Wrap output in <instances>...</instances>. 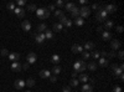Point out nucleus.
I'll return each mask as SVG.
<instances>
[{
    "label": "nucleus",
    "instance_id": "9d476101",
    "mask_svg": "<svg viewBox=\"0 0 124 92\" xmlns=\"http://www.w3.org/2000/svg\"><path fill=\"white\" fill-rule=\"evenodd\" d=\"M8 59L10 61H12V62H18L20 60V54H18V52H10L8 55Z\"/></svg>",
    "mask_w": 124,
    "mask_h": 92
},
{
    "label": "nucleus",
    "instance_id": "1a4fd4ad",
    "mask_svg": "<svg viewBox=\"0 0 124 92\" xmlns=\"http://www.w3.org/2000/svg\"><path fill=\"white\" fill-rule=\"evenodd\" d=\"M117 10H118V8H117V5H113V4H108V5H106V8H104V11H106L107 14L115 12Z\"/></svg>",
    "mask_w": 124,
    "mask_h": 92
},
{
    "label": "nucleus",
    "instance_id": "b1692460",
    "mask_svg": "<svg viewBox=\"0 0 124 92\" xmlns=\"http://www.w3.org/2000/svg\"><path fill=\"white\" fill-rule=\"evenodd\" d=\"M43 34H45V39H47V40H52V39H53V32H52V30H48V29H47Z\"/></svg>",
    "mask_w": 124,
    "mask_h": 92
},
{
    "label": "nucleus",
    "instance_id": "4be33fe9",
    "mask_svg": "<svg viewBox=\"0 0 124 92\" xmlns=\"http://www.w3.org/2000/svg\"><path fill=\"white\" fill-rule=\"evenodd\" d=\"M88 80H89V76L86 75V74L79 75V77H78V81H81V82H83V83H88Z\"/></svg>",
    "mask_w": 124,
    "mask_h": 92
},
{
    "label": "nucleus",
    "instance_id": "cd10ccee",
    "mask_svg": "<svg viewBox=\"0 0 124 92\" xmlns=\"http://www.w3.org/2000/svg\"><path fill=\"white\" fill-rule=\"evenodd\" d=\"M89 55H91V57H93L94 60H98V59L100 57V55H99V51H97V50H92V52H91Z\"/></svg>",
    "mask_w": 124,
    "mask_h": 92
},
{
    "label": "nucleus",
    "instance_id": "4d7b16f0",
    "mask_svg": "<svg viewBox=\"0 0 124 92\" xmlns=\"http://www.w3.org/2000/svg\"><path fill=\"white\" fill-rule=\"evenodd\" d=\"M118 79H119V80H120V81H123V79H124V76H123V74H122V75H120V76H119V77H118Z\"/></svg>",
    "mask_w": 124,
    "mask_h": 92
},
{
    "label": "nucleus",
    "instance_id": "de8ad7c7",
    "mask_svg": "<svg viewBox=\"0 0 124 92\" xmlns=\"http://www.w3.org/2000/svg\"><path fill=\"white\" fill-rule=\"evenodd\" d=\"M62 91H63V92H71V86H65V87L62 88Z\"/></svg>",
    "mask_w": 124,
    "mask_h": 92
},
{
    "label": "nucleus",
    "instance_id": "7ed1b4c3",
    "mask_svg": "<svg viewBox=\"0 0 124 92\" xmlns=\"http://www.w3.org/2000/svg\"><path fill=\"white\" fill-rule=\"evenodd\" d=\"M107 15H108V14L104 11V9L99 8L97 14H96V20L98 21V23H104V21L107 20Z\"/></svg>",
    "mask_w": 124,
    "mask_h": 92
},
{
    "label": "nucleus",
    "instance_id": "ea45409f",
    "mask_svg": "<svg viewBox=\"0 0 124 92\" xmlns=\"http://www.w3.org/2000/svg\"><path fill=\"white\" fill-rule=\"evenodd\" d=\"M0 54H1V56H8V55H9V51H8V49H1Z\"/></svg>",
    "mask_w": 124,
    "mask_h": 92
},
{
    "label": "nucleus",
    "instance_id": "ddd939ff",
    "mask_svg": "<svg viewBox=\"0 0 124 92\" xmlns=\"http://www.w3.org/2000/svg\"><path fill=\"white\" fill-rule=\"evenodd\" d=\"M94 42H92V41H86L84 42V45L82 46L83 47V50H86V51H88V50H94Z\"/></svg>",
    "mask_w": 124,
    "mask_h": 92
},
{
    "label": "nucleus",
    "instance_id": "5701e85b",
    "mask_svg": "<svg viewBox=\"0 0 124 92\" xmlns=\"http://www.w3.org/2000/svg\"><path fill=\"white\" fill-rule=\"evenodd\" d=\"M102 39H103L104 41L111 40L112 39V34L109 32V31H103V32H102Z\"/></svg>",
    "mask_w": 124,
    "mask_h": 92
},
{
    "label": "nucleus",
    "instance_id": "5fc2aeb1",
    "mask_svg": "<svg viewBox=\"0 0 124 92\" xmlns=\"http://www.w3.org/2000/svg\"><path fill=\"white\" fill-rule=\"evenodd\" d=\"M97 32H103V27L98 26V27H97Z\"/></svg>",
    "mask_w": 124,
    "mask_h": 92
},
{
    "label": "nucleus",
    "instance_id": "37998d69",
    "mask_svg": "<svg viewBox=\"0 0 124 92\" xmlns=\"http://www.w3.org/2000/svg\"><path fill=\"white\" fill-rule=\"evenodd\" d=\"M26 4V1H25V0H18V6H19V8H21V6H24Z\"/></svg>",
    "mask_w": 124,
    "mask_h": 92
},
{
    "label": "nucleus",
    "instance_id": "a878e982",
    "mask_svg": "<svg viewBox=\"0 0 124 92\" xmlns=\"http://www.w3.org/2000/svg\"><path fill=\"white\" fill-rule=\"evenodd\" d=\"M87 67H88V70H91V71H96L97 70V63L94 61H91L88 65H87Z\"/></svg>",
    "mask_w": 124,
    "mask_h": 92
},
{
    "label": "nucleus",
    "instance_id": "f704fd0d",
    "mask_svg": "<svg viewBox=\"0 0 124 92\" xmlns=\"http://www.w3.org/2000/svg\"><path fill=\"white\" fill-rule=\"evenodd\" d=\"M15 8H16L15 3H9L8 5H6V9H8L9 11H12V12H14V10H15Z\"/></svg>",
    "mask_w": 124,
    "mask_h": 92
},
{
    "label": "nucleus",
    "instance_id": "8fccbe9b",
    "mask_svg": "<svg viewBox=\"0 0 124 92\" xmlns=\"http://www.w3.org/2000/svg\"><path fill=\"white\" fill-rule=\"evenodd\" d=\"M118 57H119V60H123V57H124V52L120 50L119 51V54H118Z\"/></svg>",
    "mask_w": 124,
    "mask_h": 92
},
{
    "label": "nucleus",
    "instance_id": "72a5a7b5",
    "mask_svg": "<svg viewBox=\"0 0 124 92\" xmlns=\"http://www.w3.org/2000/svg\"><path fill=\"white\" fill-rule=\"evenodd\" d=\"M53 14H55V16L56 18H62V16H65V14H63V11L62 10H60V9H56L55 11H53Z\"/></svg>",
    "mask_w": 124,
    "mask_h": 92
},
{
    "label": "nucleus",
    "instance_id": "f3484780",
    "mask_svg": "<svg viewBox=\"0 0 124 92\" xmlns=\"http://www.w3.org/2000/svg\"><path fill=\"white\" fill-rule=\"evenodd\" d=\"M21 27H23V30H25V31H30L31 30V23L29 20H24L23 24H21Z\"/></svg>",
    "mask_w": 124,
    "mask_h": 92
},
{
    "label": "nucleus",
    "instance_id": "f03ea898",
    "mask_svg": "<svg viewBox=\"0 0 124 92\" xmlns=\"http://www.w3.org/2000/svg\"><path fill=\"white\" fill-rule=\"evenodd\" d=\"M36 15L40 20H45L50 16V11L47 10V8H40V9H36Z\"/></svg>",
    "mask_w": 124,
    "mask_h": 92
},
{
    "label": "nucleus",
    "instance_id": "c756f323",
    "mask_svg": "<svg viewBox=\"0 0 124 92\" xmlns=\"http://www.w3.org/2000/svg\"><path fill=\"white\" fill-rule=\"evenodd\" d=\"M71 15H72V18H75V19L78 18L79 16V8H77V6H76V8L71 11Z\"/></svg>",
    "mask_w": 124,
    "mask_h": 92
},
{
    "label": "nucleus",
    "instance_id": "423d86ee",
    "mask_svg": "<svg viewBox=\"0 0 124 92\" xmlns=\"http://www.w3.org/2000/svg\"><path fill=\"white\" fill-rule=\"evenodd\" d=\"M36 60H37V56H36L35 52H29L26 55V62L29 63V65H31V63H35Z\"/></svg>",
    "mask_w": 124,
    "mask_h": 92
},
{
    "label": "nucleus",
    "instance_id": "dca6fc26",
    "mask_svg": "<svg viewBox=\"0 0 124 92\" xmlns=\"http://www.w3.org/2000/svg\"><path fill=\"white\" fill-rule=\"evenodd\" d=\"M11 70L12 71H15V72H19L23 70V65L18 61V62H12V65H11Z\"/></svg>",
    "mask_w": 124,
    "mask_h": 92
},
{
    "label": "nucleus",
    "instance_id": "a19ab883",
    "mask_svg": "<svg viewBox=\"0 0 124 92\" xmlns=\"http://www.w3.org/2000/svg\"><path fill=\"white\" fill-rule=\"evenodd\" d=\"M55 6H58V8H62V6H65V3L62 1V0H58V1H56Z\"/></svg>",
    "mask_w": 124,
    "mask_h": 92
},
{
    "label": "nucleus",
    "instance_id": "f257e3e1",
    "mask_svg": "<svg viewBox=\"0 0 124 92\" xmlns=\"http://www.w3.org/2000/svg\"><path fill=\"white\" fill-rule=\"evenodd\" d=\"M73 68H75V72H83L84 70H87V63L83 60L76 61L73 63Z\"/></svg>",
    "mask_w": 124,
    "mask_h": 92
},
{
    "label": "nucleus",
    "instance_id": "49530a36",
    "mask_svg": "<svg viewBox=\"0 0 124 92\" xmlns=\"http://www.w3.org/2000/svg\"><path fill=\"white\" fill-rule=\"evenodd\" d=\"M50 81H51V82H56V81H57V76H55V75L50 76Z\"/></svg>",
    "mask_w": 124,
    "mask_h": 92
},
{
    "label": "nucleus",
    "instance_id": "c03bdc74",
    "mask_svg": "<svg viewBox=\"0 0 124 92\" xmlns=\"http://www.w3.org/2000/svg\"><path fill=\"white\" fill-rule=\"evenodd\" d=\"M99 55H100V57H106V59H107V56H108L107 51H104V50H103V51H100V52H99Z\"/></svg>",
    "mask_w": 124,
    "mask_h": 92
},
{
    "label": "nucleus",
    "instance_id": "58836bf2",
    "mask_svg": "<svg viewBox=\"0 0 124 92\" xmlns=\"http://www.w3.org/2000/svg\"><path fill=\"white\" fill-rule=\"evenodd\" d=\"M27 10L29 11H36V5L35 4H29L27 5Z\"/></svg>",
    "mask_w": 124,
    "mask_h": 92
},
{
    "label": "nucleus",
    "instance_id": "f8f14e48",
    "mask_svg": "<svg viewBox=\"0 0 124 92\" xmlns=\"http://www.w3.org/2000/svg\"><path fill=\"white\" fill-rule=\"evenodd\" d=\"M72 52L73 54H79V52H83L84 50H83V47L79 45V44H75V45H72Z\"/></svg>",
    "mask_w": 124,
    "mask_h": 92
},
{
    "label": "nucleus",
    "instance_id": "e433bc0d",
    "mask_svg": "<svg viewBox=\"0 0 124 92\" xmlns=\"http://www.w3.org/2000/svg\"><path fill=\"white\" fill-rule=\"evenodd\" d=\"M89 57H91V55H89L88 51H83L82 52V60H88Z\"/></svg>",
    "mask_w": 124,
    "mask_h": 92
},
{
    "label": "nucleus",
    "instance_id": "a18cd8bd",
    "mask_svg": "<svg viewBox=\"0 0 124 92\" xmlns=\"http://www.w3.org/2000/svg\"><path fill=\"white\" fill-rule=\"evenodd\" d=\"M107 57H109V59H113V57H115V52H114V51H111V52L108 54V56H107Z\"/></svg>",
    "mask_w": 124,
    "mask_h": 92
},
{
    "label": "nucleus",
    "instance_id": "09e8293b",
    "mask_svg": "<svg viewBox=\"0 0 124 92\" xmlns=\"http://www.w3.org/2000/svg\"><path fill=\"white\" fill-rule=\"evenodd\" d=\"M113 92H122V88H120V86H115V87L113 88Z\"/></svg>",
    "mask_w": 124,
    "mask_h": 92
},
{
    "label": "nucleus",
    "instance_id": "9b49d317",
    "mask_svg": "<svg viewBox=\"0 0 124 92\" xmlns=\"http://www.w3.org/2000/svg\"><path fill=\"white\" fill-rule=\"evenodd\" d=\"M45 34L43 32H39V34H36V44H43L45 42Z\"/></svg>",
    "mask_w": 124,
    "mask_h": 92
},
{
    "label": "nucleus",
    "instance_id": "473e14b6",
    "mask_svg": "<svg viewBox=\"0 0 124 92\" xmlns=\"http://www.w3.org/2000/svg\"><path fill=\"white\" fill-rule=\"evenodd\" d=\"M51 61H52L55 65H58V62H60V56H58L57 54L52 55V57H51Z\"/></svg>",
    "mask_w": 124,
    "mask_h": 92
},
{
    "label": "nucleus",
    "instance_id": "3c124183",
    "mask_svg": "<svg viewBox=\"0 0 124 92\" xmlns=\"http://www.w3.org/2000/svg\"><path fill=\"white\" fill-rule=\"evenodd\" d=\"M29 67H30V65H29L27 62H25L24 65H23V70H29Z\"/></svg>",
    "mask_w": 124,
    "mask_h": 92
},
{
    "label": "nucleus",
    "instance_id": "6e6d98bb",
    "mask_svg": "<svg viewBox=\"0 0 124 92\" xmlns=\"http://www.w3.org/2000/svg\"><path fill=\"white\" fill-rule=\"evenodd\" d=\"M76 76H77V72H72V79H76Z\"/></svg>",
    "mask_w": 124,
    "mask_h": 92
},
{
    "label": "nucleus",
    "instance_id": "39448f33",
    "mask_svg": "<svg viewBox=\"0 0 124 92\" xmlns=\"http://www.w3.org/2000/svg\"><path fill=\"white\" fill-rule=\"evenodd\" d=\"M91 14V8L88 5H86V6H82V8H79V16H81L82 19L87 18Z\"/></svg>",
    "mask_w": 124,
    "mask_h": 92
},
{
    "label": "nucleus",
    "instance_id": "c85d7f7f",
    "mask_svg": "<svg viewBox=\"0 0 124 92\" xmlns=\"http://www.w3.org/2000/svg\"><path fill=\"white\" fill-rule=\"evenodd\" d=\"M62 30H63V26H62L60 23H55V24H53V31H57V32H58V31H62Z\"/></svg>",
    "mask_w": 124,
    "mask_h": 92
},
{
    "label": "nucleus",
    "instance_id": "7c9ffc66",
    "mask_svg": "<svg viewBox=\"0 0 124 92\" xmlns=\"http://www.w3.org/2000/svg\"><path fill=\"white\" fill-rule=\"evenodd\" d=\"M46 30H47V26H46V24H43V23L37 26V31L39 32H45Z\"/></svg>",
    "mask_w": 124,
    "mask_h": 92
},
{
    "label": "nucleus",
    "instance_id": "2f4dec72",
    "mask_svg": "<svg viewBox=\"0 0 124 92\" xmlns=\"http://www.w3.org/2000/svg\"><path fill=\"white\" fill-rule=\"evenodd\" d=\"M61 70H62V68H61L60 66H58V65H55V66H53V68H52V74H53L55 76H57L58 74L61 72Z\"/></svg>",
    "mask_w": 124,
    "mask_h": 92
},
{
    "label": "nucleus",
    "instance_id": "a211bd4d",
    "mask_svg": "<svg viewBox=\"0 0 124 92\" xmlns=\"http://www.w3.org/2000/svg\"><path fill=\"white\" fill-rule=\"evenodd\" d=\"M50 76H51V72H50V70H41L40 71V77L41 79H50Z\"/></svg>",
    "mask_w": 124,
    "mask_h": 92
},
{
    "label": "nucleus",
    "instance_id": "393cba45",
    "mask_svg": "<svg viewBox=\"0 0 124 92\" xmlns=\"http://www.w3.org/2000/svg\"><path fill=\"white\" fill-rule=\"evenodd\" d=\"M76 8V4L75 3H67V4H65V9H66L67 11H72Z\"/></svg>",
    "mask_w": 124,
    "mask_h": 92
},
{
    "label": "nucleus",
    "instance_id": "bb28decb",
    "mask_svg": "<svg viewBox=\"0 0 124 92\" xmlns=\"http://www.w3.org/2000/svg\"><path fill=\"white\" fill-rule=\"evenodd\" d=\"M75 24H76L77 26H82V25L84 24V19H82L81 16L76 18V19H75Z\"/></svg>",
    "mask_w": 124,
    "mask_h": 92
},
{
    "label": "nucleus",
    "instance_id": "79ce46f5",
    "mask_svg": "<svg viewBox=\"0 0 124 92\" xmlns=\"http://www.w3.org/2000/svg\"><path fill=\"white\" fill-rule=\"evenodd\" d=\"M47 10H48V11H51V10H52V11H55V10H56V6H55V4H50V5L47 6Z\"/></svg>",
    "mask_w": 124,
    "mask_h": 92
},
{
    "label": "nucleus",
    "instance_id": "13d9d810",
    "mask_svg": "<svg viewBox=\"0 0 124 92\" xmlns=\"http://www.w3.org/2000/svg\"><path fill=\"white\" fill-rule=\"evenodd\" d=\"M25 92H32V91H30V90H27V91H25Z\"/></svg>",
    "mask_w": 124,
    "mask_h": 92
},
{
    "label": "nucleus",
    "instance_id": "20e7f679",
    "mask_svg": "<svg viewBox=\"0 0 124 92\" xmlns=\"http://www.w3.org/2000/svg\"><path fill=\"white\" fill-rule=\"evenodd\" d=\"M123 68H124V65H123V63H120L119 66H117L115 63H113V65H112L113 75H114V76H117V77H119V76L123 74Z\"/></svg>",
    "mask_w": 124,
    "mask_h": 92
},
{
    "label": "nucleus",
    "instance_id": "603ef678",
    "mask_svg": "<svg viewBox=\"0 0 124 92\" xmlns=\"http://www.w3.org/2000/svg\"><path fill=\"white\" fill-rule=\"evenodd\" d=\"M117 31H118L119 34L123 32V26H117Z\"/></svg>",
    "mask_w": 124,
    "mask_h": 92
},
{
    "label": "nucleus",
    "instance_id": "4c0bfd02",
    "mask_svg": "<svg viewBox=\"0 0 124 92\" xmlns=\"http://www.w3.org/2000/svg\"><path fill=\"white\" fill-rule=\"evenodd\" d=\"M78 83H79V81L77 79H72L71 80V87H77Z\"/></svg>",
    "mask_w": 124,
    "mask_h": 92
},
{
    "label": "nucleus",
    "instance_id": "aec40b11",
    "mask_svg": "<svg viewBox=\"0 0 124 92\" xmlns=\"http://www.w3.org/2000/svg\"><path fill=\"white\" fill-rule=\"evenodd\" d=\"M82 92H93V86L89 83H83V86H82Z\"/></svg>",
    "mask_w": 124,
    "mask_h": 92
},
{
    "label": "nucleus",
    "instance_id": "412c9836",
    "mask_svg": "<svg viewBox=\"0 0 124 92\" xmlns=\"http://www.w3.org/2000/svg\"><path fill=\"white\" fill-rule=\"evenodd\" d=\"M113 26H114V23H113L112 20H106V21H104V29H106V31L111 30Z\"/></svg>",
    "mask_w": 124,
    "mask_h": 92
},
{
    "label": "nucleus",
    "instance_id": "0eeeda50",
    "mask_svg": "<svg viewBox=\"0 0 124 92\" xmlns=\"http://www.w3.org/2000/svg\"><path fill=\"white\" fill-rule=\"evenodd\" d=\"M60 24L63 26H67V27H71L72 26V24H73V23H72V20L71 19H68L67 16H62L61 19H60Z\"/></svg>",
    "mask_w": 124,
    "mask_h": 92
},
{
    "label": "nucleus",
    "instance_id": "6ab92c4d",
    "mask_svg": "<svg viewBox=\"0 0 124 92\" xmlns=\"http://www.w3.org/2000/svg\"><path fill=\"white\" fill-rule=\"evenodd\" d=\"M98 63H99L100 67H107V66L109 65V61H108V59H106V57H99V59H98Z\"/></svg>",
    "mask_w": 124,
    "mask_h": 92
},
{
    "label": "nucleus",
    "instance_id": "4468645a",
    "mask_svg": "<svg viewBox=\"0 0 124 92\" xmlns=\"http://www.w3.org/2000/svg\"><path fill=\"white\" fill-rule=\"evenodd\" d=\"M14 12H15V15H16L18 18H24V16H25V9L19 8V6H16V8H15Z\"/></svg>",
    "mask_w": 124,
    "mask_h": 92
},
{
    "label": "nucleus",
    "instance_id": "864d4df0",
    "mask_svg": "<svg viewBox=\"0 0 124 92\" xmlns=\"http://www.w3.org/2000/svg\"><path fill=\"white\" fill-rule=\"evenodd\" d=\"M99 8H100V6H99L98 4H93V5H92V9H99Z\"/></svg>",
    "mask_w": 124,
    "mask_h": 92
},
{
    "label": "nucleus",
    "instance_id": "c9c22d12",
    "mask_svg": "<svg viewBox=\"0 0 124 92\" xmlns=\"http://www.w3.org/2000/svg\"><path fill=\"white\" fill-rule=\"evenodd\" d=\"M25 83L29 87H34L35 86V80L34 79H27V81H25Z\"/></svg>",
    "mask_w": 124,
    "mask_h": 92
},
{
    "label": "nucleus",
    "instance_id": "2eb2a0df",
    "mask_svg": "<svg viewBox=\"0 0 124 92\" xmlns=\"http://www.w3.org/2000/svg\"><path fill=\"white\" fill-rule=\"evenodd\" d=\"M111 47H112L113 51L119 50V49H120V41H119V40H112V42H111Z\"/></svg>",
    "mask_w": 124,
    "mask_h": 92
},
{
    "label": "nucleus",
    "instance_id": "6e6552de",
    "mask_svg": "<svg viewBox=\"0 0 124 92\" xmlns=\"http://www.w3.org/2000/svg\"><path fill=\"white\" fill-rule=\"evenodd\" d=\"M14 86H15L16 90H23L26 86V83H25V81L23 79H19V80H16L15 82H14Z\"/></svg>",
    "mask_w": 124,
    "mask_h": 92
}]
</instances>
